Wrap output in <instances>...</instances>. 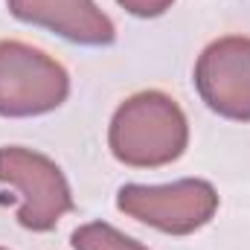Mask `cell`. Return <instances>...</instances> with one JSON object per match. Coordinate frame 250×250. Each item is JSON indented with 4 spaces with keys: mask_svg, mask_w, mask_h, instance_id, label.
<instances>
[{
    "mask_svg": "<svg viewBox=\"0 0 250 250\" xmlns=\"http://www.w3.org/2000/svg\"><path fill=\"white\" fill-rule=\"evenodd\" d=\"M195 87L218 117L250 120V38L227 35L212 41L195 64Z\"/></svg>",
    "mask_w": 250,
    "mask_h": 250,
    "instance_id": "obj_5",
    "label": "cell"
},
{
    "mask_svg": "<svg viewBox=\"0 0 250 250\" xmlns=\"http://www.w3.org/2000/svg\"><path fill=\"white\" fill-rule=\"evenodd\" d=\"M70 93V76L44 50L0 41V117H41Z\"/></svg>",
    "mask_w": 250,
    "mask_h": 250,
    "instance_id": "obj_2",
    "label": "cell"
},
{
    "mask_svg": "<svg viewBox=\"0 0 250 250\" xmlns=\"http://www.w3.org/2000/svg\"><path fill=\"white\" fill-rule=\"evenodd\" d=\"M0 250H6V248H0Z\"/></svg>",
    "mask_w": 250,
    "mask_h": 250,
    "instance_id": "obj_9",
    "label": "cell"
},
{
    "mask_svg": "<svg viewBox=\"0 0 250 250\" xmlns=\"http://www.w3.org/2000/svg\"><path fill=\"white\" fill-rule=\"evenodd\" d=\"M0 184L21 195L18 221L32 233H47L73 209V195L64 172L32 148L6 146L0 148Z\"/></svg>",
    "mask_w": 250,
    "mask_h": 250,
    "instance_id": "obj_3",
    "label": "cell"
},
{
    "mask_svg": "<svg viewBox=\"0 0 250 250\" xmlns=\"http://www.w3.org/2000/svg\"><path fill=\"white\" fill-rule=\"evenodd\" d=\"M117 207L125 215L172 236H189L201 230L218 209V195L207 181H178L166 187L128 184L117 195Z\"/></svg>",
    "mask_w": 250,
    "mask_h": 250,
    "instance_id": "obj_4",
    "label": "cell"
},
{
    "mask_svg": "<svg viewBox=\"0 0 250 250\" xmlns=\"http://www.w3.org/2000/svg\"><path fill=\"white\" fill-rule=\"evenodd\" d=\"M73 248L76 250H148L140 242H134L131 236H125L117 227L102 224V221L82 224L73 233Z\"/></svg>",
    "mask_w": 250,
    "mask_h": 250,
    "instance_id": "obj_7",
    "label": "cell"
},
{
    "mask_svg": "<svg viewBox=\"0 0 250 250\" xmlns=\"http://www.w3.org/2000/svg\"><path fill=\"white\" fill-rule=\"evenodd\" d=\"M9 12L23 23L47 26L84 47H105L117 38L111 18L93 0H9Z\"/></svg>",
    "mask_w": 250,
    "mask_h": 250,
    "instance_id": "obj_6",
    "label": "cell"
},
{
    "mask_svg": "<svg viewBox=\"0 0 250 250\" xmlns=\"http://www.w3.org/2000/svg\"><path fill=\"white\" fill-rule=\"evenodd\" d=\"M117 3L123 6L125 12L137 15V18H157V15H163L175 0H117Z\"/></svg>",
    "mask_w": 250,
    "mask_h": 250,
    "instance_id": "obj_8",
    "label": "cell"
},
{
    "mask_svg": "<svg viewBox=\"0 0 250 250\" xmlns=\"http://www.w3.org/2000/svg\"><path fill=\"white\" fill-rule=\"evenodd\" d=\"M108 143L120 163L154 169L184 154L189 143V125L172 96L160 90H143L128 96L117 108Z\"/></svg>",
    "mask_w": 250,
    "mask_h": 250,
    "instance_id": "obj_1",
    "label": "cell"
}]
</instances>
